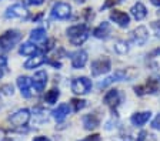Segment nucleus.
Masks as SVG:
<instances>
[{
    "mask_svg": "<svg viewBox=\"0 0 160 141\" xmlns=\"http://www.w3.org/2000/svg\"><path fill=\"white\" fill-rule=\"evenodd\" d=\"M22 39V34L19 30H9L0 36V49L2 50H9L14 44H17Z\"/></svg>",
    "mask_w": 160,
    "mask_h": 141,
    "instance_id": "f03ea898",
    "label": "nucleus"
},
{
    "mask_svg": "<svg viewBox=\"0 0 160 141\" xmlns=\"http://www.w3.org/2000/svg\"><path fill=\"white\" fill-rule=\"evenodd\" d=\"M100 140V135L99 134H93V135H89V137L83 138V140H80V141H99Z\"/></svg>",
    "mask_w": 160,
    "mask_h": 141,
    "instance_id": "473e14b6",
    "label": "nucleus"
},
{
    "mask_svg": "<svg viewBox=\"0 0 160 141\" xmlns=\"http://www.w3.org/2000/svg\"><path fill=\"white\" fill-rule=\"evenodd\" d=\"M33 141H50L47 137H43V135H39V137H36Z\"/></svg>",
    "mask_w": 160,
    "mask_h": 141,
    "instance_id": "e433bc0d",
    "label": "nucleus"
},
{
    "mask_svg": "<svg viewBox=\"0 0 160 141\" xmlns=\"http://www.w3.org/2000/svg\"><path fill=\"white\" fill-rule=\"evenodd\" d=\"M0 91L3 94H6V96H12L13 94V86L12 84H4V86H2Z\"/></svg>",
    "mask_w": 160,
    "mask_h": 141,
    "instance_id": "c85d7f7f",
    "label": "nucleus"
},
{
    "mask_svg": "<svg viewBox=\"0 0 160 141\" xmlns=\"http://www.w3.org/2000/svg\"><path fill=\"white\" fill-rule=\"evenodd\" d=\"M160 90V78L157 77H150L143 86H137L134 87L137 96H144V94H153Z\"/></svg>",
    "mask_w": 160,
    "mask_h": 141,
    "instance_id": "7ed1b4c3",
    "label": "nucleus"
},
{
    "mask_svg": "<svg viewBox=\"0 0 160 141\" xmlns=\"http://www.w3.org/2000/svg\"><path fill=\"white\" fill-rule=\"evenodd\" d=\"M122 2H123V0H106V2H104V4L102 6V10H106V9H110V7L116 6V4L122 3Z\"/></svg>",
    "mask_w": 160,
    "mask_h": 141,
    "instance_id": "cd10ccee",
    "label": "nucleus"
},
{
    "mask_svg": "<svg viewBox=\"0 0 160 141\" xmlns=\"http://www.w3.org/2000/svg\"><path fill=\"white\" fill-rule=\"evenodd\" d=\"M9 120H10V123L13 125H16V127H23L30 120V111L26 110V108H22V110L16 111L13 115H10Z\"/></svg>",
    "mask_w": 160,
    "mask_h": 141,
    "instance_id": "6e6552de",
    "label": "nucleus"
},
{
    "mask_svg": "<svg viewBox=\"0 0 160 141\" xmlns=\"http://www.w3.org/2000/svg\"><path fill=\"white\" fill-rule=\"evenodd\" d=\"M3 141H13V140H12V138H4Z\"/></svg>",
    "mask_w": 160,
    "mask_h": 141,
    "instance_id": "a19ab883",
    "label": "nucleus"
},
{
    "mask_svg": "<svg viewBox=\"0 0 160 141\" xmlns=\"http://www.w3.org/2000/svg\"><path fill=\"white\" fill-rule=\"evenodd\" d=\"M152 2V4H154V6H160V0H150Z\"/></svg>",
    "mask_w": 160,
    "mask_h": 141,
    "instance_id": "4c0bfd02",
    "label": "nucleus"
},
{
    "mask_svg": "<svg viewBox=\"0 0 160 141\" xmlns=\"http://www.w3.org/2000/svg\"><path fill=\"white\" fill-rule=\"evenodd\" d=\"M130 13H132V16H133L136 20H143L144 17H146V14H147V10L142 3H136L133 7H132Z\"/></svg>",
    "mask_w": 160,
    "mask_h": 141,
    "instance_id": "6ab92c4d",
    "label": "nucleus"
},
{
    "mask_svg": "<svg viewBox=\"0 0 160 141\" xmlns=\"http://www.w3.org/2000/svg\"><path fill=\"white\" fill-rule=\"evenodd\" d=\"M114 50H116L119 54H126L127 51H129V46H127L126 41L119 40L116 44H114Z\"/></svg>",
    "mask_w": 160,
    "mask_h": 141,
    "instance_id": "393cba45",
    "label": "nucleus"
},
{
    "mask_svg": "<svg viewBox=\"0 0 160 141\" xmlns=\"http://www.w3.org/2000/svg\"><path fill=\"white\" fill-rule=\"evenodd\" d=\"M39 51V47L34 46L33 43H23L19 49V53L23 56H34Z\"/></svg>",
    "mask_w": 160,
    "mask_h": 141,
    "instance_id": "5701e85b",
    "label": "nucleus"
},
{
    "mask_svg": "<svg viewBox=\"0 0 160 141\" xmlns=\"http://www.w3.org/2000/svg\"><path fill=\"white\" fill-rule=\"evenodd\" d=\"M126 78V71L123 70H117L114 71V74H112V76H109L107 78H104L103 81H100L99 84H97V88L99 90H102V88H106L107 86H110V84L116 83V81H122Z\"/></svg>",
    "mask_w": 160,
    "mask_h": 141,
    "instance_id": "1a4fd4ad",
    "label": "nucleus"
},
{
    "mask_svg": "<svg viewBox=\"0 0 160 141\" xmlns=\"http://www.w3.org/2000/svg\"><path fill=\"white\" fill-rule=\"evenodd\" d=\"M150 117H152V113L150 111H143V113H136V114L132 115V124L133 125H137V127H140V125L146 124L147 121L150 120Z\"/></svg>",
    "mask_w": 160,
    "mask_h": 141,
    "instance_id": "dca6fc26",
    "label": "nucleus"
},
{
    "mask_svg": "<svg viewBox=\"0 0 160 141\" xmlns=\"http://www.w3.org/2000/svg\"><path fill=\"white\" fill-rule=\"evenodd\" d=\"M33 87L34 90L37 91V93H42V91L44 90V87H46V84H47V74L46 71L43 70H40L37 71L36 74L33 76Z\"/></svg>",
    "mask_w": 160,
    "mask_h": 141,
    "instance_id": "9b49d317",
    "label": "nucleus"
},
{
    "mask_svg": "<svg viewBox=\"0 0 160 141\" xmlns=\"http://www.w3.org/2000/svg\"><path fill=\"white\" fill-rule=\"evenodd\" d=\"M137 141H156V138H154V135L149 134L147 131H142L137 137Z\"/></svg>",
    "mask_w": 160,
    "mask_h": 141,
    "instance_id": "bb28decb",
    "label": "nucleus"
},
{
    "mask_svg": "<svg viewBox=\"0 0 160 141\" xmlns=\"http://www.w3.org/2000/svg\"><path fill=\"white\" fill-rule=\"evenodd\" d=\"M7 67V57L6 56H0V68Z\"/></svg>",
    "mask_w": 160,
    "mask_h": 141,
    "instance_id": "72a5a7b5",
    "label": "nucleus"
},
{
    "mask_svg": "<svg viewBox=\"0 0 160 141\" xmlns=\"http://www.w3.org/2000/svg\"><path fill=\"white\" fill-rule=\"evenodd\" d=\"M70 104L73 106V110L77 113V111H80L82 108H84V106H86V101H84V100H80V98H72Z\"/></svg>",
    "mask_w": 160,
    "mask_h": 141,
    "instance_id": "a878e982",
    "label": "nucleus"
},
{
    "mask_svg": "<svg viewBox=\"0 0 160 141\" xmlns=\"http://www.w3.org/2000/svg\"><path fill=\"white\" fill-rule=\"evenodd\" d=\"M159 13H160V12H159Z\"/></svg>",
    "mask_w": 160,
    "mask_h": 141,
    "instance_id": "37998d69",
    "label": "nucleus"
},
{
    "mask_svg": "<svg viewBox=\"0 0 160 141\" xmlns=\"http://www.w3.org/2000/svg\"><path fill=\"white\" fill-rule=\"evenodd\" d=\"M92 88V81L87 77H77L72 81V91L74 94H87Z\"/></svg>",
    "mask_w": 160,
    "mask_h": 141,
    "instance_id": "0eeeda50",
    "label": "nucleus"
},
{
    "mask_svg": "<svg viewBox=\"0 0 160 141\" xmlns=\"http://www.w3.org/2000/svg\"><path fill=\"white\" fill-rule=\"evenodd\" d=\"M44 0H27V3L32 4V6H40V4H43Z\"/></svg>",
    "mask_w": 160,
    "mask_h": 141,
    "instance_id": "c9c22d12",
    "label": "nucleus"
},
{
    "mask_svg": "<svg viewBox=\"0 0 160 141\" xmlns=\"http://www.w3.org/2000/svg\"><path fill=\"white\" fill-rule=\"evenodd\" d=\"M6 17L7 19H27L29 17V10L22 3L12 4L10 7H7Z\"/></svg>",
    "mask_w": 160,
    "mask_h": 141,
    "instance_id": "423d86ee",
    "label": "nucleus"
},
{
    "mask_svg": "<svg viewBox=\"0 0 160 141\" xmlns=\"http://www.w3.org/2000/svg\"><path fill=\"white\" fill-rule=\"evenodd\" d=\"M112 68V63H110V59L109 57H102V59H97L92 63V76L97 77L100 74L107 73V71Z\"/></svg>",
    "mask_w": 160,
    "mask_h": 141,
    "instance_id": "39448f33",
    "label": "nucleus"
},
{
    "mask_svg": "<svg viewBox=\"0 0 160 141\" xmlns=\"http://www.w3.org/2000/svg\"><path fill=\"white\" fill-rule=\"evenodd\" d=\"M67 36H69V40L73 46H80L87 40L89 29L86 24H76V26H72L67 29Z\"/></svg>",
    "mask_w": 160,
    "mask_h": 141,
    "instance_id": "f257e3e1",
    "label": "nucleus"
},
{
    "mask_svg": "<svg viewBox=\"0 0 160 141\" xmlns=\"http://www.w3.org/2000/svg\"><path fill=\"white\" fill-rule=\"evenodd\" d=\"M47 59L44 57V56H34V57H30L29 60L24 63V68H27V70H32V68H37L39 66H42L43 63H46Z\"/></svg>",
    "mask_w": 160,
    "mask_h": 141,
    "instance_id": "a211bd4d",
    "label": "nucleus"
},
{
    "mask_svg": "<svg viewBox=\"0 0 160 141\" xmlns=\"http://www.w3.org/2000/svg\"><path fill=\"white\" fill-rule=\"evenodd\" d=\"M3 77V71H2V68H0V78Z\"/></svg>",
    "mask_w": 160,
    "mask_h": 141,
    "instance_id": "ea45409f",
    "label": "nucleus"
},
{
    "mask_svg": "<svg viewBox=\"0 0 160 141\" xmlns=\"http://www.w3.org/2000/svg\"><path fill=\"white\" fill-rule=\"evenodd\" d=\"M152 29L154 30V34H156L157 37H160V20L153 21V23H152Z\"/></svg>",
    "mask_w": 160,
    "mask_h": 141,
    "instance_id": "c756f323",
    "label": "nucleus"
},
{
    "mask_svg": "<svg viewBox=\"0 0 160 141\" xmlns=\"http://www.w3.org/2000/svg\"><path fill=\"white\" fill-rule=\"evenodd\" d=\"M109 33H110V26H109V23H106V21L99 24V26L93 30V36L97 37V39H104V37H107Z\"/></svg>",
    "mask_w": 160,
    "mask_h": 141,
    "instance_id": "4be33fe9",
    "label": "nucleus"
},
{
    "mask_svg": "<svg viewBox=\"0 0 160 141\" xmlns=\"http://www.w3.org/2000/svg\"><path fill=\"white\" fill-rule=\"evenodd\" d=\"M130 37H132V40H133L134 44L143 46V44L147 41V29L144 26H139L137 29H134V30L132 31Z\"/></svg>",
    "mask_w": 160,
    "mask_h": 141,
    "instance_id": "9d476101",
    "label": "nucleus"
},
{
    "mask_svg": "<svg viewBox=\"0 0 160 141\" xmlns=\"http://www.w3.org/2000/svg\"><path fill=\"white\" fill-rule=\"evenodd\" d=\"M59 97H60L59 88H52V90H49L46 93V96H44V101H46L47 104H54Z\"/></svg>",
    "mask_w": 160,
    "mask_h": 141,
    "instance_id": "b1692460",
    "label": "nucleus"
},
{
    "mask_svg": "<svg viewBox=\"0 0 160 141\" xmlns=\"http://www.w3.org/2000/svg\"><path fill=\"white\" fill-rule=\"evenodd\" d=\"M99 117L96 114H89L83 117V125L86 130H93V128L99 127Z\"/></svg>",
    "mask_w": 160,
    "mask_h": 141,
    "instance_id": "412c9836",
    "label": "nucleus"
},
{
    "mask_svg": "<svg viewBox=\"0 0 160 141\" xmlns=\"http://www.w3.org/2000/svg\"><path fill=\"white\" fill-rule=\"evenodd\" d=\"M92 9H86V10H84V16H86V20H90V19H93V13H92Z\"/></svg>",
    "mask_w": 160,
    "mask_h": 141,
    "instance_id": "f704fd0d",
    "label": "nucleus"
},
{
    "mask_svg": "<svg viewBox=\"0 0 160 141\" xmlns=\"http://www.w3.org/2000/svg\"><path fill=\"white\" fill-rule=\"evenodd\" d=\"M32 84H33V81L30 80L29 77H26V76H20V77L17 78V86H19V88H20V91H22V96H23V97L29 98L30 96H32V91H30Z\"/></svg>",
    "mask_w": 160,
    "mask_h": 141,
    "instance_id": "ddd939ff",
    "label": "nucleus"
},
{
    "mask_svg": "<svg viewBox=\"0 0 160 141\" xmlns=\"http://www.w3.org/2000/svg\"><path fill=\"white\" fill-rule=\"evenodd\" d=\"M104 103H106V106H109L112 110L117 108V106L120 104V93H119V90L113 88V90L107 91L106 96H104Z\"/></svg>",
    "mask_w": 160,
    "mask_h": 141,
    "instance_id": "f8f14e48",
    "label": "nucleus"
},
{
    "mask_svg": "<svg viewBox=\"0 0 160 141\" xmlns=\"http://www.w3.org/2000/svg\"><path fill=\"white\" fill-rule=\"evenodd\" d=\"M0 104H2V101H0Z\"/></svg>",
    "mask_w": 160,
    "mask_h": 141,
    "instance_id": "79ce46f5",
    "label": "nucleus"
},
{
    "mask_svg": "<svg viewBox=\"0 0 160 141\" xmlns=\"http://www.w3.org/2000/svg\"><path fill=\"white\" fill-rule=\"evenodd\" d=\"M30 40L34 41V43H42V41L47 40L46 30H44L43 27H39V29L32 30V31H30Z\"/></svg>",
    "mask_w": 160,
    "mask_h": 141,
    "instance_id": "aec40b11",
    "label": "nucleus"
},
{
    "mask_svg": "<svg viewBox=\"0 0 160 141\" xmlns=\"http://www.w3.org/2000/svg\"><path fill=\"white\" fill-rule=\"evenodd\" d=\"M70 14H72V7L69 3H64V2H57L52 9V17L59 20H66L70 17Z\"/></svg>",
    "mask_w": 160,
    "mask_h": 141,
    "instance_id": "20e7f679",
    "label": "nucleus"
},
{
    "mask_svg": "<svg viewBox=\"0 0 160 141\" xmlns=\"http://www.w3.org/2000/svg\"><path fill=\"white\" fill-rule=\"evenodd\" d=\"M87 63V53L83 50H79L72 54V67L73 68H82Z\"/></svg>",
    "mask_w": 160,
    "mask_h": 141,
    "instance_id": "2eb2a0df",
    "label": "nucleus"
},
{
    "mask_svg": "<svg viewBox=\"0 0 160 141\" xmlns=\"http://www.w3.org/2000/svg\"><path fill=\"white\" fill-rule=\"evenodd\" d=\"M152 127H153L154 130H159L160 131V114L157 115L153 121H152Z\"/></svg>",
    "mask_w": 160,
    "mask_h": 141,
    "instance_id": "2f4dec72",
    "label": "nucleus"
},
{
    "mask_svg": "<svg viewBox=\"0 0 160 141\" xmlns=\"http://www.w3.org/2000/svg\"><path fill=\"white\" fill-rule=\"evenodd\" d=\"M54 43H56V40L54 39H50V40L46 41V44H44V51H50L54 47Z\"/></svg>",
    "mask_w": 160,
    "mask_h": 141,
    "instance_id": "7c9ffc66",
    "label": "nucleus"
},
{
    "mask_svg": "<svg viewBox=\"0 0 160 141\" xmlns=\"http://www.w3.org/2000/svg\"><path fill=\"white\" fill-rule=\"evenodd\" d=\"M69 113H70L69 104H60L59 107H57L56 110L52 113V114H53V118H54L56 121H63L64 118L69 115Z\"/></svg>",
    "mask_w": 160,
    "mask_h": 141,
    "instance_id": "f3484780",
    "label": "nucleus"
},
{
    "mask_svg": "<svg viewBox=\"0 0 160 141\" xmlns=\"http://www.w3.org/2000/svg\"><path fill=\"white\" fill-rule=\"evenodd\" d=\"M110 19L114 21V23H117L120 27H127L130 23V17L127 13H124V12H120V10H113L112 13H110Z\"/></svg>",
    "mask_w": 160,
    "mask_h": 141,
    "instance_id": "4468645a",
    "label": "nucleus"
},
{
    "mask_svg": "<svg viewBox=\"0 0 160 141\" xmlns=\"http://www.w3.org/2000/svg\"><path fill=\"white\" fill-rule=\"evenodd\" d=\"M159 53H160V49H157V50H154L153 53L150 54V57H153V56H156V54H159Z\"/></svg>",
    "mask_w": 160,
    "mask_h": 141,
    "instance_id": "58836bf2",
    "label": "nucleus"
}]
</instances>
